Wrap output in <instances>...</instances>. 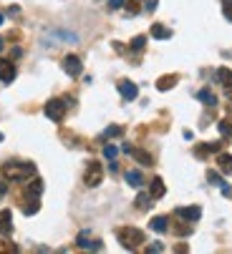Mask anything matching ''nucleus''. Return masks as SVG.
<instances>
[{
  "instance_id": "obj_33",
  "label": "nucleus",
  "mask_w": 232,
  "mask_h": 254,
  "mask_svg": "<svg viewBox=\"0 0 232 254\" xmlns=\"http://www.w3.org/2000/svg\"><path fill=\"white\" fill-rule=\"evenodd\" d=\"M0 252H10V254H16L18 247H16V244H8V242H0Z\"/></svg>"
},
{
  "instance_id": "obj_19",
  "label": "nucleus",
  "mask_w": 232,
  "mask_h": 254,
  "mask_svg": "<svg viewBox=\"0 0 232 254\" xmlns=\"http://www.w3.org/2000/svg\"><path fill=\"white\" fill-rule=\"evenodd\" d=\"M217 81L225 88H232V71L230 68H217Z\"/></svg>"
},
{
  "instance_id": "obj_25",
  "label": "nucleus",
  "mask_w": 232,
  "mask_h": 254,
  "mask_svg": "<svg viewBox=\"0 0 232 254\" xmlns=\"http://www.w3.org/2000/svg\"><path fill=\"white\" fill-rule=\"evenodd\" d=\"M217 128H220L222 139H232V124L230 121H220V124H217Z\"/></svg>"
},
{
  "instance_id": "obj_20",
  "label": "nucleus",
  "mask_w": 232,
  "mask_h": 254,
  "mask_svg": "<svg viewBox=\"0 0 232 254\" xmlns=\"http://www.w3.org/2000/svg\"><path fill=\"white\" fill-rule=\"evenodd\" d=\"M149 227H152L154 232L162 234V232H167V229H169V221H167V217H154V219L149 221Z\"/></svg>"
},
{
  "instance_id": "obj_30",
  "label": "nucleus",
  "mask_w": 232,
  "mask_h": 254,
  "mask_svg": "<svg viewBox=\"0 0 232 254\" xmlns=\"http://www.w3.org/2000/svg\"><path fill=\"white\" fill-rule=\"evenodd\" d=\"M222 13H225V18L232 23V0H222Z\"/></svg>"
},
{
  "instance_id": "obj_37",
  "label": "nucleus",
  "mask_w": 232,
  "mask_h": 254,
  "mask_svg": "<svg viewBox=\"0 0 232 254\" xmlns=\"http://www.w3.org/2000/svg\"><path fill=\"white\" fill-rule=\"evenodd\" d=\"M220 189H222V194H225V197H232V186H227V184H220Z\"/></svg>"
},
{
  "instance_id": "obj_1",
  "label": "nucleus",
  "mask_w": 232,
  "mask_h": 254,
  "mask_svg": "<svg viewBox=\"0 0 232 254\" xmlns=\"http://www.w3.org/2000/svg\"><path fill=\"white\" fill-rule=\"evenodd\" d=\"M0 171H3V176L8 181H25L28 176L36 174V163H31V161H8V163H3Z\"/></svg>"
},
{
  "instance_id": "obj_4",
  "label": "nucleus",
  "mask_w": 232,
  "mask_h": 254,
  "mask_svg": "<svg viewBox=\"0 0 232 254\" xmlns=\"http://www.w3.org/2000/svg\"><path fill=\"white\" fill-rule=\"evenodd\" d=\"M43 113H46L51 121H63V116H66V103L61 101V98H51V101H46V106H43Z\"/></svg>"
},
{
  "instance_id": "obj_11",
  "label": "nucleus",
  "mask_w": 232,
  "mask_h": 254,
  "mask_svg": "<svg viewBox=\"0 0 232 254\" xmlns=\"http://www.w3.org/2000/svg\"><path fill=\"white\" fill-rule=\"evenodd\" d=\"M220 148H222V144H199V146H194V156L205 159L207 154H217Z\"/></svg>"
},
{
  "instance_id": "obj_26",
  "label": "nucleus",
  "mask_w": 232,
  "mask_h": 254,
  "mask_svg": "<svg viewBox=\"0 0 232 254\" xmlns=\"http://www.w3.org/2000/svg\"><path fill=\"white\" fill-rule=\"evenodd\" d=\"M144 48H147V38H144V36H136V38L132 40V51L139 53V51H144Z\"/></svg>"
},
{
  "instance_id": "obj_23",
  "label": "nucleus",
  "mask_w": 232,
  "mask_h": 254,
  "mask_svg": "<svg viewBox=\"0 0 232 254\" xmlns=\"http://www.w3.org/2000/svg\"><path fill=\"white\" fill-rule=\"evenodd\" d=\"M141 181H144V176H141V171H136V169H132V171H126V184H129V186H141Z\"/></svg>"
},
{
  "instance_id": "obj_42",
  "label": "nucleus",
  "mask_w": 232,
  "mask_h": 254,
  "mask_svg": "<svg viewBox=\"0 0 232 254\" xmlns=\"http://www.w3.org/2000/svg\"><path fill=\"white\" fill-rule=\"evenodd\" d=\"M230 113H232V106H230Z\"/></svg>"
},
{
  "instance_id": "obj_6",
  "label": "nucleus",
  "mask_w": 232,
  "mask_h": 254,
  "mask_svg": "<svg viewBox=\"0 0 232 254\" xmlns=\"http://www.w3.org/2000/svg\"><path fill=\"white\" fill-rule=\"evenodd\" d=\"M124 151L126 154H132L139 163H141V166H152V163H154V159H152V154H147V151H141V148H134V146H124Z\"/></svg>"
},
{
  "instance_id": "obj_17",
  "label": "nucleus",
  "mask_w": 232,
  "mask_h": 254,
  "mask_svg": "<svg viewBox=\"0 0 232 254\" xmlns=\"http://www.w3.org/2000/svg\"><path fill=\"white\" fill-rule=\"evenodd\" d=\"M217 166H220L222 174H232V156L230 154H220V156H217Z\"/></svg>"
},
{
  "instance_id": "obj_35",
  "label": "nucleus",
  "mask_w": 232,
  "mask_h": 254,
  "mask_svg": "<svg viewBox=\"0 0 232 254\" xmlns=\"http://www.w3.org/2000/svg\"><path fill=\"white\" fill-rule=\"evenodd\" d=\"M144 10L154 13V10H156V0H147V3H144Z\"/></svg>"
},
{
  "instance_id": "obj_13",
  "label": "nucleus",
  "mask_w": 232,
  "mask_h": 254,
  "mask_svg": "<svg viewBox=\"0 0 232 254\" xmlns=\"http://www.w3.org/2000/svg\"><path fill=\"white\" fill-rule=\"evenodd\" d=\"M149 194H152V199H162L164 194H167V186H164V181L162 179H152V186H149Z\"/></svg>"
},
{
  "instance_id": "obj_5",
  "label": "nucleus",
  "mask_w": 232,
  "mask_h": 254,
  "mask_svg": "<svg viewBox=\"0 0 232 254\" xmlns=\"http://www.w3.org/2000/svg\"><path fill=\"white\" fill-rule=\"evenodd\" d=\"M63 71L68 73L71 78H78V76H81V71H83L81 58H78V55H66V58H63Z\"/></svg>"
},
{
  "instance_id": "obj_28",
  "label": "nucleus",
  "mask_w": 232,
  "mask_h": 254,
  "mask_svg": "<svg viewBox=\"0 0 232 254\" xmlns=\"http://www.w3.org/2000/svg\"><path fill=\"white\" fill-rule=\"evenodd\" d=\"M121 133H124L121 126H109V128L104 131V136H106V139H114V136H121Z\"/></svg>"
},
{
  "instance_id": "obj_21",
  "label": "nucleus",
  "mask_w": 232,
  "mask_h": 254,
  "mask_svg": "<svg viewBox=\"0 0 232 254\" xmlns=\"http://www.w3.org/2000/svg\"><path fill=\"white\" fill-rule=\"evenodd\" d=\"M25 194H28V197H40V194H43V181H40V179H33V181L25 186Z\"/></svg>"
},
{
  "instance_id": "obj_7",
  "label": "nucleus",
  "mask_w": 232,
  "mask_h": 254,
  "mask_svg": "<svg viewBox=\"0 0 232 254\" xmlns=\"http://www.w3.org/2000/svg\"><path fill=\"white\" fill-rule=\"evenodd\" d=\"M174 214H177V217H182L184 221H199V217H202V209H199V206H179Z\"/></svg>"
},
{
  "instance_id": "obj_24",
  "label": "nucleus",
  "mask_w": 232,
  "mask_h": 254,
  "mask_svg": "<svg viewBox=\"0 0 232 254\" xmlns=\"http://www.w3.org/2000/svg\"><path fill=\"white\" fill-rule=\"evenodd\" d=\"M152 194H139L136 197V209H141V212H147V209H152Z\"/></svg>"
},
{
  "instance_id": "obj_31",
  "label": "nucleus",
  "mask_w": 232,
  "mask_h": 254,
  "mask_svg": "<svg viewBox=\"0 0 232 254\" xmlns=\"http://www.w3.org/2000/svg\"><path fill=\"white\" fill-rule=\"evenodd\" d=\"M116 154H119V148H116V146H104V156L106 159H116Z\"/></svg>"
},
{
  "instance_id": "obj_18",
  "label": "nucleus",
  "mask_w": 232,
  "mask_h": 254,
  "mask_svg": "<svg viewBox=\"0 0 232 254\" xmlns=\"http://www.w3.org/2000/svg\"><path fill=\"white\" fill-rule=\"evenodd\" d=\"M197 98L205 103V106H217V96L210 91V88H202V91L197 93Z\"/></svg>"
},
{
  "instance_id": "obj_3",
  "label": "nucleus",
  "mask_w": 232,
  "mask_h": 254,
  "mask_svg": "<svg viewBox=\"0 0 232 254\" xmlns=\"http://www.w3.org/2000/svg\"><path fill=\"white\" fill-rule=\"evenodd\" d=\"M104 181V166H101L98 161H89V166H86V174H83V184L86 186H98Z\"/></svg>"
},
{
  "instance_id": "obj_39",
  "label": "nucleus",
  "mask_w": 232,
  "mask_h": 254,
  "mask_svg": "<svg viewBox=\"0 0 232 254\" xmlns=\"http://www.w3.org/2000/svg\"><path fill=\"white\" fill-rule=\"evenodd\" d=\"M3 48H5V40H3V38H0V51H3Z\"/></svg>"
},
{
  "instance_id": "obj_29",
  "label": "nucleus",
  "mask_w": 232,
  "mask_h": 254,
  "mask_svg": "<svg viewBox=\"0 0 232 254\" xmlns=\"http://www.w3.org/2000/svg\"><path fill=\"white\" fill-rule=\"evenodd\" d=\"M139 10H141L139 0H129V3H126V13H129V16H134V13H139Z\"/></svg>"
},
{
  "instance_id": "obj_8",
  "label": "nucleus",
  "mask_w": 232,
  "mask_h": 254,
  "mask_svg": "<svg viewBox=\"0 0 232 254\" xmlns=\"http://www.w3.org/2000/svg\"><path fill=\"white\" fill-rule=\"evenodd\" d=\"M0 81L3 83L16 81V66H13V61H0Z\"/></svg>"
},
{
  "instance_id": "obj_9",
  "label": "nucleus",
  "mask_w": 232,
  "mask_h": 254,
  "mask_svg": "<svg viewBox=\"0 0 232 254\" xmlns=\"http://www.w3.org/2000/svg\"><path fill=\"white\" fill-rule=\"evenodd\" d=\"M0 234H3V236L13 234V214H10V209H3V212H0Z\"/></svg>"
},
{
  "instance_id": "obj_14",
  "label": "nucleus",
  "mask_w": 232,
  "mask_h": 254,
  "mask_svg": "<svg viewBox=\"0 0 232 254\" xmlns=\"http://www.w3.org/2000/svg\"><path fill=\"white\" fill-rule=\"evenodd\" d=\"M51 38H58L56 43H78V36L76 33H68V31H56V33H48Z\"/></svg>"
},
{
  "instance_id": "obj_34",
  "label": "nucleus",
  "mask_w": 232,
  "mask_h": 254,
  "mask_svg": "<svg viewBox=\"0 0 232 254\" xmlns=\"http://www.w3.org/2000/svg\"><path fill=\"white\" fill-rule=\"evenodd\" d=\"M147 252H164V244L162 242H154V244L147 247Z\"/></svg>"
},
{
  "instance_id": "obj_27",
  "label": "nucleus",
  "mask_w": 232,
  "mask_h": 254,
  "mask_svg": "<svg viewBox=\"0 0 232 254\" xmlns=\"http://www.w3.org/2000/svg\"><path fill=\"white\" fill-rule=\"evenodd\" d=\"M172 232L179 234V236H187V234H192V227H190V224H174Z\"/></svg>"
},
{
  "instance_id": "obj_41",
  "label": "nucleus",
  "mask_w": 232,
  "mask_h": 254,
  "mask_svg": "<svg viewBox=\"0 0 232 254\" xmlns=\"http://www.w3.org/2000/svg\"><path fill=\"white\" fill-rule=\"evenodd\" d=\"M0 141H3V133H0Z\"/></svg>"
},
{
  "instance_id": "obj_12",
  "label": "nucleus",
  "mask_w": 232,
  "mask_h": 254,
  "mask_svg": "<svg viewBox=\"0 0 232 254\" xmlns=\"http://www.w3.org/2000/svg\"><path fill=\"white\" fill-rule=\"evenodd\" d=\"M81 249H91V252H98V249H104V244L96 242V239H89L86 234H78V242H76Z\"/></svg>"
},
{
  "instance_id": "obj_16",
  "label": "nucleus",
  "mask_w": 232,
  "mask_h": 254,
  "mask_svg": "<svg viewBox=\"0 0 232 254\" xmlns=\"http://www.w3.org/2000/svg\"><path fill=\"white\" fill-rule=\"evenodd\" d=\"M152 36L159 38V40H169L172 38V31H169V28H164L162 23H154L152 25Z\"/></svg>"
},
{
  "instance_id": "obj_22",
  "label": "nucleus",
  "mask_w": 232,
  "mask_h": 254,
  "mask_svg": "<svg viewBox=\"0 0 232 254\" xmlns=\"http://www.w3.org/2000/svg\"><path fill=\"white\" fill-rule=\"evenodd\" d=\"M38 209H40L38 197H28V204H23V214L31 217V214H36V212H38Z\"/></svg>"
},
{
  "instance_id": "obj_2",
  "label": "nucleus",
  "mask_w": 232,
  "mask_h": 254,
  "mask_svg": "<svg viewBox=\"0 0 232 254\" xmlns=\"http://www.w3.org/2000/svg\"><path fill=\"white\" fill-rule=\"evenodd\" d=\"M116 239H119V244L129 252H136L144 242H147V236H144L141 229L136 227H121V229H116Z\"/></svg>"
},
{
  "instance_id": "obj_10",
  "label": "nucleus",
  "mask_w": 232,
  "mask_h": 254,
  "mask_svg": "<svg viewBox=\"0 0 232 254\" xmlns=\"http://www.w3.org/2000/svg\"><path fill=\"white\" fill-rule=\"evenodd\" d=\"M119 93H121L124 101H134L136 93H139V88H136L132 81H121V83H119Z\"/></svg>"
},
{
  "instance_id": "obj_36",
  "label": "nucleus",
  "mask_w": 232,
  "mask_h": 254,
  "mask_svg": "<svg viewBox=\"0 0 232 254\" xmlns=\"http://www.w3.org/2000/svg\"><path fill=\"white\" fill-rule=\"evenodd\" d=\"M124 3H126V0H109V8H111V10H116V8H121Z\"/></svg>"
},
{
  "instance_id": "obj_40",
  "label": "nucleus",
  "mask_w": 232,
  "mask_h": 254,
  "mask_svg": "<svg viewBox=\"0 0 232 254\" xmlns=\"http://www.w3.org/2000/svg\"><path fill=\"white\" fill-rule=\"evenodd\" d=\"M3 20H5V16H3V13H0V25H3Z\"/></svg>"
},
{
  "instance_id": "obj_32",
  "label": "nucleus",
  "mask_w": 232,
  "mask_h": 254,
  "mask_svg": "<svg viewBox=\"0 0 232 254\" xmlns=\"http://www.w3.org/2000/svg\"><path fill=\"white\" fill-rule=\"evenodd\" d=\"M207 179H210V184H214V186H220V184H222V179H220V174H217V171H210Z\"/></svg>"
},
{
  "instance_id": "obj_38",
  "label": "nucleus",
  "mask_w": 232,
  "mask_h": 254,
  "mask_svg": "<svg viewBox=\"0 0 232 254\" xmlns=\"http://www.w3.org/2000/svg\"><path fill=\"white\" fill-rule=\"evenodd\" d=\"M5 197V184H0V199Z\"/></svg>"
},
{
  "instance_id": "obj_15",
  "label": "nucleus",
  "mask_w": 232,
  "mask_h": 254,
  "mask_svg": "<svg viewBox=\"0 0 232 254\" xmlns=\"http://www.w3.org/2000/svg\"><path fill=\"white\" fill-rule=\"evenodd\" d=\"M177 86V76H174V73H169V76H162L156 81V88L159 91H169V88H174Z\"/></svg>"
}]
</instances>
